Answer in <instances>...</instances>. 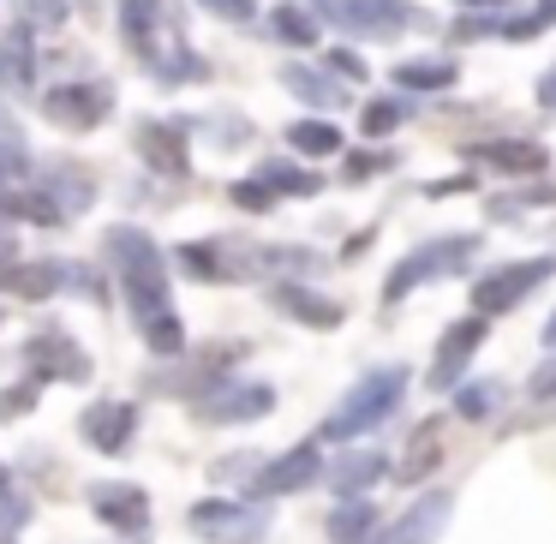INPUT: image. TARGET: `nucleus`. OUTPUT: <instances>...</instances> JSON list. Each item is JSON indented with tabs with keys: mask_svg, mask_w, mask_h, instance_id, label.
Returning <instances> with one entry per match:
<instances>
[{
	"mask_svg": "<svg viewBox=\"0 0 556 544\" xmlns=\"http://www.w3.org/2000/svg\"><path fill=\"white\" fill-rule=\"evenodd\" d=\"M109 257H114V276H121V293L138 317L150 312H168V257L162 245L150 240L144 228H114L109 233Z\"/></svg>",
	"mask_w": 556,
	"mask_h": 544,
	"instance_id": "1",
	"label": "nucleus"
},
{
	"mask_svg": "<svg viewBox=\"0 0 556 544\" xmlns=\"http://www.w3.org/2000/svg\"><path fill=\"white\" fill-rule=\"evenodd\" d=\"M401 395H407V365L365 371L359 383L348 389V401H341V407L324 419V437H329V443H353L359 431H377V425L401 407Z\"/></svg>",
	"mask_w": 556,
	"mask_h": 544,
	"instance_id": "2",
	"label": "nucleus"
},
{
	"mask_svg": "<svg viewBox=\"0 0 556 544\" xmlns=\"http://www.w3.org/2000/svg\"><path fill=\"white\" fill-rule=\"evenodd\" d=\"M472 252H479V233H443V240L407 252L383 281V305H401L413 288H425V281H437V276H460V269L472 264Z\"/></svg>",
	"mask_w": 556,
	"mask_h": 544,
	"instance_id": "3",
	"label": "nucleus"
},
{
	"mask_svg": "<svg viewBox=\"0 0 556 544\" xmlns=\"http://www.w3.org/2000/svg\"><path fill=\"white\" fill-rule=\"evenodd\" d=\"M0 288L18 293V300H54V293H78V300H109L102 281L85 264H61V257H42V264H13L0 269Z\"/></svg>",
	"mask_w": 556,
	"mask_h": 544,
	"instance_id": "4",
	"label": "nucleus"
},
{
	"mask_svg": "<svg viewBox=\"0 0 556 544\" xmlns=\"http://www.w3.org/2000/svg\"><path fill=\"white\" fill-rule=\"evenodd\" d=\"M551 276H556V252L527 257V264H503V269H491V276L472 281V312H479V317H503V312H515V305L527 300V293H539Z\"/></svg>",
	"mask_w": 556,
	"mask_h": 544,
	"instance_id": "5",
	"label": "nucleus"
},
{
	"mask_svg": "<svg viewBox=\"0 0 556 544\" xmlns=\"http://www.w3.org/2000/svg\"><path fill=\"white\" fill-rule=\"evenodd\" d=\"M25 371H37V383H85L90 353L78 347L66 329H37V336L25 341Z\"/></svg>",
	"mask_w": 556,
	"mask_h": 544,
	"instance_id": "6",
	"label": "nucleus"
},
{
	"mask_svg": "<svg viewBox=\"0 0 556 544\" xmlns=\"http://www.w3.org/2000/svg\"><path fill=\"white\" fill-rule=\"evenodd\" d=\"M324 18H336L353 37H395L407 25H425V13H413L401 0H324Z\"/></svg>",
	"mask_w": 556,
	"mask_h": 544,
	"instance_id": "7",
	"label": "nucleus"
},
{
	"mask_svg": "<svg viewBox=\"0 0 556 544\" xmlns=\"http://www.w3.org/2000/svg\"><path fill=\"white\" fill-rule=\"evenodd\" d=\"M269 407H276V389L269 383H228L222 377L216 389L198 395V419L204 425H245V419H264Z\"/></svg>",
	"mask_w": 556,
	"mask_h": 544,
	"instance_id": "8",
	"label": "nucleus"
},
{
	"mask_svg": "<svg viewBox=\"0 0 556 544\" xmlns=\"http://www.w3.org/2000/svg\"><path fill=\"white\" fill-rule=\"evenodd\" d=\"M317 479H324V455H317V443H300L276 460H257V472L245 484H252V496H288V491H305Z\"/></svg>",
	"mask_w": 556,
	"mask_h": 544,
	"instance_id": "9",
	"label": "nucleus"
},
{
	"mask_svg": "<svg viewBox=\"0 0 556 544\" xmlns=\"http://www.w3.org/2000/svg\"><path fill=\"white\" fill-rule=\"evenodd\" d=\"M192 532L210 539V544H257L269 532V515L240 508V503H198L192 508Z\"/></svg>",
	"mask_w": 556,
	"mask_h": 544,
	"instance_id": "10",
	"label": "nucleus"
},
{
	"mask_svg": "<svg viewBox=\"0 0 556 544\" xmlns=\"http://www.w3.org/2000/svg\"><path fill=\"white\" fill-rule=\"evenodd\" d=\"M90 508H97L102 527L126 532V539H138V532L150 527V496L138 491V484H126V479H102V484H90Z\"/></svg>",
	"mask_w": 556,
	"mask_h": 544,
	"instance_id": "11",
	"label": "nucleus"
},
{
	"mask_svg": "<svg viewBox=\"0 0 556 544\" xmlns=\"http://www.w3.org/2000/svg\"><path fill=\"white\" fill-rule=\"evenodd\" d=\"M484 336H491L484 317H460V324H448V336L437 341V359H431V389H455L460 377H467L472 353L484 347Z\"/></svg>",
	"mask_w": 556,
	"mask_h": 544,
	"instance_id": "12",
	"label": "nucleus"
},
{
	"mask_svg": "<svg viewBox=\"0 0 556 544\" xmlns=\"http://www.w3.org/2000/svg\"><path fill=\"white\" fill-rule=\"evenodd\" d=\"M109 109H114L109 85H66V90H49V97H42V114H49L54 126H66V132H90V126H102Z\"/></svg>",
	"mask_w": 556,
	"mask_h": 544,
	"instance_id": "13",
	"label": "nucleus"
},
{
	"mask_svg": "<svg viewBox=\"0 0 556 544\" xmlns=\"http://www.w3.org/2000/svg\"><path fill=\"white\" fill-rule=\"evenodd\" d=\"M78 431H85V443L97 448V455H121L126 443H132V431H138V407L132 401H90L85 407V419H78Z\"/></svg>",
	"mask_w": 556,
	"mask_h": 544,
	"instance_id": "14",
	"label": "nucleus"
},
{
	"mask_svg": "<svg viewBox=\"0 0 556 544\" xmlns=\"http://www.w3.org/2000/svg\"><path fill=\"white\" fill-rule=\"evenodd\" d=\"M448 508H455V496H448V491L419 496V503H413L407 515H401V520H395V527H389L377 544H431L437 532L448 527Z\"/></svg>",
	"mask_w": 556,
	"mask_h": 544,
	"instance_id": "15",
	"label": "nucleus"
},
{
	"mask_svg": "<svg viewBox=\"0 0 556 544\" xmlns=\"http://www.w3.org/2000/svg\"><path fill=\"white\" fill-rule=\"evenodd\" d=\"M269 305L288 312L293 324H305V329H336L341 324V305L324 300V293H312L305 281H281V288H269Z\"/></svg>",
	"mask_w": 556,
	"mask_h": 544,
	"instance_id": "16",
	"label": "nucleus"
},
{
	"mask_svg": "<svg viewBox=\"0 0 556 544\" xmlns=\"http://www.w3.org/2000/svg\"><path fill=\"white\" fill-rule=\"evenodd\" d=\"M138 150H144V162L156 174H168V180H180L192 162H186V126H162V121H138Z\"/></svg>",
	"mask_w": 556,
	"mask_h": 544,
	"instance_id": "17",
	"label": "nucleus"
},
{
	"mask_svg": "<svg viewBox=\"0 0 556 544\" xmlns=\"http://www.w3.org/2000/svg\"><path fill=\"white\" fill-rule=\"evenodd\" d=\"M233 252H240V245H228V240H186V245H174V264L180 269H192L198 281H240L245 269L233 264Z\"/></svg>",
	"mask_w": 556,
	"mask_h": 544,
	"instance_id": "18",
	"label": "nucleus"
},
{
	"mask_svg": "<svg viewBox=\"0 0 556 544\" xmlns=\"http://www.w3.org/2000/svg\"><path fill=\"white\" fill-rule=\"evenodd\" d=\"M383 472H389V455H377V448H353V455H341L336 467L324 472V479L336 484L341 496H359V491H371Z\"/></svg>",
	"mask_w": 556,
	"mask_h": 544,
	"instance_id": "19",
	"label": "nucleus"
},
{
	"mask_svg": "<svg viewBox=\"0 0 556 544\" xmlns=\"http://www.w3.org/2000/svg\"><path fill=\"white\" fill-rule=\"evenodd\" d=\"M37 186H42V198L61 210V222H66V216H85V210L97 204V186H90L78 168H49Z\"/></svg>",
	"mask_w": 556,
	"mask_h": 544,
	"instance_id": "20",
	"label": "nucleus"
},
{
	"mask_svg": "<svg viewBox=\"0 0 556 544\" xmlns=\"http://www.w3.org/2000/svg\"><path fill=\"white\" fill-rule=\"evenodd\" d=\"M472 162H491L503 174H539L544 162V144H520V138H503V144H472Z\"/></svg>",
	"mask_w": 556,
	"mask_h": 544,
	"instance_id": "21",
	"label": "nucleus"
},
{
	"mask_svg": "<svg viewBox=\"0 0 556 544\" xmlns=\"http://www.w3.org/2000/svg\"><path fill=\"white\" fill-rule=\"evenodd\" d=\"M257 180L269 186L276 198H312V192H324V180H317L312 168H293V162H257Z\"/></svg>",
	"mask_w": 556,
	"mask_h": 544,
	"instance_id": "22",
	"label": "nucleus"
},
{
	"mask_svg": "<svg viewBox=\"0 0 556 544\" xmlns=\"http://www.w3.org/2000/svg\"><path fill=\"white\" fill-rule=\"evenodd\" d=\"M377 532V508L365 503V496H348V503L329 515V539L336 544H365Z\"/></svg>",
	"mask_w": 556,
	"mask_h": 544,
	"instance_id": "23",
	"label": "nucleus"
},
{
	"mask_svg": "<svg viewBox=\"0 0 556 544\" xmlns=\"http://www.w3.org/2000/svg\"><path fill=\"white\" fill-rule=\"evenodd\" d=\"M264 30L276 42H293V49H312L317 42V18L305 13V7H276V13L264 18Z\"/></svg>",
	"mask_w": 556,
	"mask_h": 544,
	"instance_id": "24",
	"label": "nucleus"
},
{
	"mask_svg": "<svg viewBox=\"0 0 556 544\" xmlns=\"http://www.w3.org/2000/svg\"><path fill=\"white\" fill-rule=\"evenodd\" d=\"M527 425H551L556 419V359H544L539 371L527 377Z\"/></svg>",
	"mask_w": 556,
	"mask_h": 544,
	"instance_id": "25",
	"label": "nucleus"
},
{
	"mask_svg": "<svg viewBox=\"0 0 556 544\" xmlns=\"http://www.w3.org/2000/svg\"><path fill=\"white\" fill-rule=\"evenodd\" d=\"M25 168H30V156H25V138H18L13 114L0 109V186H18V180H25Z\"/></svg>",
	"mask_w": 556,
	"mask_h": 544,
	"instance_id": "26",
	"label": "nucleus"
},
{
	"mask_svg": "<svg viewBox=\"0 0 556 544\" xmlns=\"http://www.w3.org/2000/svg\"><path fill=\"white\" fill-rule=\"evenodd\" d=\"M121 25H126V42L144 49V42L156 37V25H162V0H121Z\"/></svg>",
	"mask_w": 556,
	"mask_h": 544,
	"instance_id": "27",
	"label": "nucleus"
},
{
	"mask_svg": "<svg viewBox=\"0 0 556 544\" xmlns=\"http://www.w3.org/2000/svg\"><path fill=\"white\" fill-rule=\"evenodd\" d=\"M281 85H288L300 102H317V109H336V102H341V85H329L324 73H305V66H288Z\"/></svg>",
	"mask_w": 556,
	"mask_h": 544,
	"instance_id": "28",
	"label": "nucleus"
},
{
	"mask_svg": "<svg viewBox=\"0 0 556 544\" xmlns=\"http://www.w3.org/2000/svg\"><path fill=\"white\" fill-rule=\"evenodd\" d=\"M288 144L300 150V156H336L341 132L329 121H300V126H288Z\"/></svg>",
	"mask_w": 556,
	"mask_h": 544,
	"instance_id": "29",
	"label": "nucleus"
},
{
	"mask_svg": "<svg viewBox=\"0 0 556 544\" xmlns=\"http://www.w3.org/2000/svg\"><path fill=\"white\" fill-rule=\"evenodd\" d=\"M395 85H407V90H443V85H455V61H407V66H395Z\"/></svg>",
	"mask_w": 556,
	"mask_h": 544,
	"instance_id": "30",
	"label": "nucleus"
},
{
	"mask_svg": "<svg viewBox=\"0 0 556 544\" xmlns=\"http://www.w3.org/2000/svg\"><path fill=\"white\" fill-rule=\"evenodd\" d=\"M431 467H437V425H425V431L413 437L407 460H401V467H395V479H401V484H419V479H425V472H431Z\"/></svg>",
	"mask_w": 556,
	"mask_h": 544,
	"instance_id": "31",
	"label": "nucleus"
},
{
	"mask_svg": "<svg viewBox=\"0 0 556 544\" xmlns=\"http://www.w3.org/2000/svg\"><path fill=\"white\" fill-rule=\"evenodd\" d=\"M30 61H37V54H30V37L13 30L7 49H0V85H30Z\"/></svg>",
	"mask_w": 556,
	"mask_h": 544,
	"instance_id": "32",
	"label": "nucleus"
},
{
	"mask_svg": "<svg viewBox=\"0 0 556 544\" xmlns=\"http://www.w3.org/2000/svg\"><path fill=\"white\" fill-rule=\"evenodd\" d=\"M138 324H144V341H150V347L168 353V359L186 347V329H180V317H174V312H150V317H138Z\"/></svg>",
	"mask_w": 556,
	"mask_h": 544,
	"instance_id": "33",
	"label": "nucleus"
},
{
	"mask_svg": "<svg viewBox=\"0 0 556 544\" xmlns=\"http://www.w3.org/2000/svg\"><path fill=\"white\" fill-rule=\"evenodd\" d=\"M496 401H503V383H472V389H460V395H455V413H460V419H491Z\"/></svg>",
	"mask_w": 556,
	"mask_h": 544,
	"instance_id": "34",
	"label": "nucleus"
},
{
	"mask_svg": "<svg viewBox=\"0 0 556 544\" xmlns=\"http://www.w3.org/2000/svg\"><path fill=\"white\" fill-rule=\"evenodd\" d=\"M389 168H395V156H389V150H359V156H348V168H341V174L359 186V180H371V174H389Z\"/></svg>",
	"mask_w": 556,
	"mask_h": 544,
	"instance_id": "35",
	"label": "nucleus"
},
{
	"mask_svg": "<svg viewBox=\"0 0 556 544\" xmlns=\"http://www.w3.org/2000/svg\"><path fill=\"white\" fill-rule=\"evenodd\" d=\"M228 198H233V204H240V210H257V216H264V210L276 204V192H269V186L257 180V174H252V180H240V186H233Z\"/></svg>",
	"mask_w": 556,
	"mask_h": 544,
	"instance_id": "36",
	"label": "nucleus"
},
{
	"mask_svg": "<svg viewBox=\"0 0 556 544\" xmlns=\"http://www.w3.org/2000/svg\"><path fill=\"white\" fill-rule=\"evenodd\" d=\"M395 126H401V102H371V109H365V132L371 138L395 132Z\"/></svg>",
	"mask_w": 556,
	"mask_h": 544,
	"instance_id": "37",
	"label": "nucleus"
},
{
	"mask_svg": "<svg viewBox=\"0 0 556 544\" xmlns=\"http://www.w3.org/2000/svg\"><path fill=\"white\" fill-rule=\"evenodd\" d=\"M37 407V383H13L0 389V419H13V413H30Z\"/></svg>",
	"mask_w": 556,
	"mask_h": 544,
	"instance_id": "38",
	"label": "nucleus"
},
{
	"mask_svg": "<svg viewBox=\"0 0 556 544\" xmlns=\"http://www.w3.org/2000/svg\"><path fill=\"white\" fill-rule=\"evenodd\" d=\"M204 13H216V18H233V25H245V18L257 13V0H198Z\"/></svg>",
	"mask_w": 556,
	"mask_h": 544,
	"instance_id": "39",
	"label": "nucleus"
},
{
	"mask_svg": "<svg viewBox=\"0 0 556 544\" xmlns=\"http://www.w3.org/2000/svg\"><path fill=\"white\" fill-rule=\"evenodd\" d=\"M18 13H25V18H42V25H61V18H66V0H18Z\"/></svg>",
	"mask_w": 556,
	"mask_h": 544,
	"instance_id": "40",
	"label": "nucleus"
},
{
	"mask_svg": "<svg viewBox=\"0 0 556 544\" xmlns=\"http://www.w3.org/2000/svg\"><path fill=\"white\" fill-rule=\"evenodd\" d=\"M252 472H257V455H228V460H216V479H252Z\"/></svg>",
	"mask_w": 556,
	"mask_h": 544,
	"instance_id": "41",
	"label": "nucleus"
},
{
	"mask_svg": "<svg viewBox=\"0 0 556 544\" xmlns=\"http://www.w3.org/2000/svg\"><path fill=\"white\" fill-rule=\"evenodd\" d=\"M329 66H336L341 78H353V85L365 78V61H359V54H348V49H341V54H329Z\"/></svg>",
	"mask_w": 556,
	"mask_h": 544,
	"instance_id": "42",
	"label": "nucleus"
},
{
	"mask_svg": "<svg viewBox=\"0 0 556 544\" xmlns=\"http://www.w3.org/2000/svg\"><path fill=\"white\" fill-rule=\"evenodd\" d=\"M539 102H544V109H556V66L539 78Z\"/></svg>",
	"mask_w": 556,
	"mask_h": 544,
	"instance_id": "43",
	"label": "nucleus"
},
{
	"mask_svg": "<svg viewBox=\"0 0 556 544\" xmlns=\"http://www.w3.org/2000/svg\"><path fill=\"white\" fill-rule=\"evenodd\" d=\"M532 18H539V25H556V0H544V7H539Z\"/></svg>",
	"mask_w": 556,
	"mask_h": 544,
	"instance_id": "44",
	"label": "nucleus"
},
{
	"mask_svg": "<svg viewBox=\"0 0 556 544\" xmlns=\"http://www.w3.org/2000/svg\"><path fill=\"white\" fill-rule=\"evenodd\" d=\"M7 491H13V472H7V467H0V496H7Z\"/></svg>",
	"mask_w": 556,
	"mask_h": 544,
	"instance_id": "45",
	"label": "nucleus"
},
{
	"mask_svg": "<svg viewBox=\"0 0 556 544\" xmlns=\"http://www.w3.org/2000/svg\"><path fill=\"white\" fill-rule=\"evenodd\" d=\"M544 341H551V347H556V312H551V324H544Z\"/></svg>",
	"mask_w": 556,
	"mask_h": 544,
	"instance_id": "46",
	"label": "nucleus"
},
{
	"mask_svg": "<svg viewBox=\"0 0 556 544\" xmlns=\"http://www.w3.org/2000/svg\"><path fill=\"white\" fill-rule=\"evenodd\" d=\"M467 7H503V0H467Z\"/></svg>",
	"mask_w": 556,
	"mask_h": 544,
	"instance_id": "47",
	"label": "nucleus"
},
{
	"mask_svg": "<svg viewBox=\"0 0 556 544\" xmlns=\"http://www.w3.org/2000/svg\"><path fill=\"white\" fill-rule=\"evenodd\" d=\"M0 544H7V539H0Z\"/></svg>",
	"mask_w": 556,
	"mask_h": 544,
	"instance_id": "48",
	"label": "nucleus"
}]
</instances>
